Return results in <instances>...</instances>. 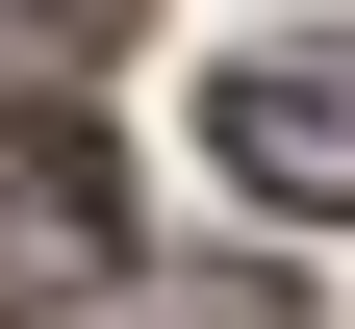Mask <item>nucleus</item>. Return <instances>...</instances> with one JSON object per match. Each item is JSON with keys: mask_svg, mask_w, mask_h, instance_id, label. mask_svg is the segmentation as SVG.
Masks as SVG:
<instances>
[{"mask_svg": "<svg viewBox=\"0 0 355 329\" xmlns=\"http://www.w3.org/2000/svg\"><path fill=\"white\" fill-rule=\"evenodd\" d=\"M203 152H229L254 203L355 228V51H229V76H203Z\"/></svg>", "mask_w": 355, "mask_h": 329, "instance_id": "f257e3e1", "label": "nucleus"}, {"mask_svg": "<svg viewBox=\"0 0 355 329\" xmlns=\"http://www.w3.org/2000/svg\"><path fill=\"white\" fill-rule=\"evenodd\" d=\"M127 254V203H102V152H76V127H26V152H0V329H51L76 278Z\"/></svg>", "mask_w": 355, "mask_h": 329, "instance_id": "f03ea898", "label": "nucleus"}, {"mask_svg": "<svg viewBox=\"0 0 355 329\" xmlns=\"http://www.w3.org/2000/svg\"><path fill=\"white\" fill-rule=\"evenodd\" d=\"M127 51V0H0V76H26V102H51V76H102Z\"/></svg>", "mask_w": 355, "mask_h": 329, "instance_id": "7ed1b4c3", "label": "nucleus"}, {"mask_svg": "<svg viewBox=\"0 0 355 329\" xmlns=\"http://www.w3.org/2000/svg\"><path fill=\"white\" fill-rule=\"evenodd\" d=\"M127 329H279V278H153Z\"/></svg>", "mask_w": 355, "mask_h": 329, "instance_id": "20e7f679", "label": "nucleus"}]
</instances>
